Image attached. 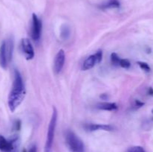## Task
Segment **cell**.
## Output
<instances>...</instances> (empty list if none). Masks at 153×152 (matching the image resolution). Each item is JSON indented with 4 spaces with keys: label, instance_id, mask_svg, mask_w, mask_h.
Returning a JSON list of instances; mask_svg holds the SVG:
<instances>
[{
    "label": "cell",
    "instance_id": "obj_12",
    "mask_svg": "<svg viewBox=\"0 0 153 152\" xmlns=\"http://www.w3.org/2000/svg\"><path fill=\"white\" fill-rule=\"evenodd\" d=\"M97 108L100 110H107V111H114L117 110L118 106L116 103L112 102H102L97 104Z\"/></svg>",
    "mask_w": 153,
    "mask_h": 152
},
{
    "label": "cell",
    "instance_id": "obj_16",
    "mask_svg": "<svg viewBox=\"0 0 153 152\" xmlns=\"http://www.w3.org/2000/svg\"><path fill=\"white\" fill-rule=\"evenodd\" d=\"M120 60L121 59L120 58V57L116 53H112L111 55V61L112 64H114V65H120Z\"/></svg>",
    "mask_w": 153,
    "mask_h": 152
},
{
    "label": "cell",
    "instance_id": "obj_24",
    "mask_svg": "<svg viewBox=\"0 0 153 152\" xmlns=\"http://www.w3.org/2000/svg\"><path fill=\"white\" fill-rule=\"evenodd\" d=\"M152 113H153V110H152Z\"/></svg>",
    "mask_w": 153,
    "mask_h": 152
},
{
    "label": "cell",
    "instance_id": "obj_17",
    "mask_svg": "<svg viewBox=\"0 0 153 152\" xmlns=\"http://www.w3.org/2000/svg\"><path fill=\"white\" fill-rule=\"evenodd\" d=\"M127 152H146L144 148L141 146H133L129 148L127 151Z\"/></svg>",
    "mask_w": 153,
    "mask_h": 152
},
{
    "label": "cell",
    "instance_id": "obj_21",
    "mask_svg": "<svg viewBox=\"0 0 153 152\" xmlns=\"http://www.w3.org/2000/svg\"><path fill=\"white\" fill-rule=\"evenodd\" d=\"M28 152H37V147H36V145L31 146Z\"/></svg>",
    "mask_w": 153,
    "mask_h": 152
},
{
    "label": "cell",
    "instance_id": "obj_1",
    "mask_svg": "<svg viewBox=\"0 0 153 152\" xmlns=\"http://www.w3.org/2000/svg\"><path fill=\"white\" fill-rule=\"evenodd\" d=\"M25 97V89L23 80L19 72L17 69H15L14 78H13L11 90L7 98V104L10 111L14 112L23 101Z\"/></svg>",
    "mask_w": 153,
    "mask_h": 152
},
{
    "label": "cell",
    "instance_id": "obj_22",
    "mask_svg": "<svg viewBox=\"0 0 153 152\" xmlns=\"http://www.w3.org/2000/svg\"><path fill=\"white\" fill-rule=\"evenodd\" d=\"M148 94H149V95H153V88H152V87H149V88Z\"/></svg>",
    "mask_w": 153,
    "mask_h": 152
},
{
    "label": "cell",
    "instance_id": "obj_5",
    "mask_svg": "<svg viewBox=\"0 0 153 152\" xmlns=\"http://www.w3.org/2000/svg\"><path fill=\"white\" fill-rule=\"evenodd\" d=\"M102 60V52L101 50H99L94 55L88 57L82 64V70L86 71L92 69L97 64L100 63Z\"/></svg>",
    "mask_w": 153,
    "mask_h": 152
},
{
    "label": "cell",
    "instance_id": "obj_6",
    "mask_svg": "<svg viewBox=\"0 0 153 152\" xmlns=\"http://www.w3.org/2000/svg\"><path fill=\"white\" fill-rule=\"evenodd\" d=\"M42 32V22L38 16L33 13L32 22H31V37L34 41H38L40 38Z\"/></svg>",
    "mask_w": 153,
    "mask_h": 152
},
{
    "label": "cell",
    "instance_id": "obj_18",
    "mask_svg": "<svg viewBox=\"0 0 153 152\" xmlns=\"http://www.w3.org/2000/svg\"><path fill=\"white\" fill-rule=\"evenodd\" d=\"M120 66L121 67H123V68L128 69L131 66V63L127 59H121L120 61Z\"/></svg>",
    "mask_w": 153,
    "mask_h": 152
},
{
    "label": "cell",
    "instance_id": "obj_20",
    "mask_svg": "<svg viewBox=\"0 0 153 152\" xmlns=\"http://www.w3.org/2000/svg\"><path fill=\"white\" fill-rule=\"evenodd\" d=\"M15 129L16 130H19V128H20V122H19V120L16 121V123H15Z\"/></svg>",
    "mask_w": 153,
    "mask_h": 152
},
{
    "label": "cell",
    "instance_id": "obj_2",
    "mask_svg": "<svg viewBox=\"0 0 153 152\" xmlns=\"http://www.w3.org/2000/svg\"><path fill=\"white\" fill-rule=\"evenodd\" d=\"M57 118H58V113H57L55 107H54L50 122H49V128H48L47 137H46V144H45L44 152H52V143H53L55 128H56Z\"/></svg>",
    "mask_w": 153,
    "mask_h": 152
},
{
    "label": "cell",
    "instance_id": "obj_11",
    "mask_svg": "<svg viewBox=\"0 0 153 152\" xmlns=\"http://www.w3.org/2000/svg\"><path fill=\"white\" fill-rule=\"evenodd\" d=\"M120 6V3L119 0H107V1H104L102 3L99 7L102 10H106V9H111V8H118Z\"/></svg>",
    "mask_w": 153,
    "mask_h": 152
},
{
    "label": "cell",
    "instance_id": "obj_10",
    "mask_svg": "<svg viewBox=\"0 0 153 152\" xmlns=\"http://www.w3.org/2000/svg\"><path fill=\"white\" fill-rule=\"evenodd\" d=\"M8 63L6 52V42L4 40L0 46V66L2 69H6Z\"/></svg>",
    "mask_w": 153,
    "mask_h": 152
},
{
    "label": "cell",
    "instance_id": "obj_14",
    "mask_svg": "<svg viewBox=\"0 0 153 152\" xmlns=\"http://www.w3.org/2000/svg\"><path fill=\"white\" fill-rule=\"evenodd\" d=\"M70 35V27L67 25H64L61 28V37L63 40H67Z\"/></svg>",
    "mask_w": 153,
    "mask_h": 152
},
{
    "label": "cell",
    "instance_id": "obj_9",
    "mask_svg": "<svg viewBox=\"0 0 153 152\" xmlns=\"http://www.w3.org/2000/svg\"><path fill=\"white\" fill-rule=\"evenodd\" d=\"M85 129L88 131H95L99 130H102L106 131H113L114 128L109 125H100V124H86L84 126Z\"/></svg>",
    "mask_w": 153,
    "mask_h": 152
},
{
    "label": "cell",
    "instance_id": "obj_13",
    "mask_svg": "<svg viewBox=\"0 0 153 152\" xmlns=\"http://www.w3.org/2000/svg\"><path fill=\"white\" fill-rule=\"evenodd\" d=\"M6 42V52L7 55V60L8 62H10L12 59V55H13V38H9L7 40H5Z\"/></svg>",
    "mask_w": 153,
    "mask_h": 152
},
{
    "label": "cell",
    "instance_id": "obj_23",
    "mask_svg": "<svg viewBox=\"0 0 153 152\" xmlns=\"http://www.w3.org/2000/svg\"><path fill=\"white\" fill-rule=\"evenodd\" d=\"M100 97H101V98H102V99H104V100H105L106 98H107V95H105V94H103V95H101V96H100Z\"/></svg>",
    "mask_w": 153,
    "mask_h": 152
},
{
    "label": "cell",
    "instance_id": "obj_8",
    "mask_svg": "<svg viewBox=\"0 0 153 152\" xmlns=\"http://www.w3.org/2000/svg\"><path fill=\"white\" fill-rule=\"evenodd\" d=\"M65 62V52L63 49H60L57 55H55L54 61V70L55 73H59L64 67Z\"/></svg>",
    "mask_w": 153,
    "mask_h": 152
},
{
    "label": "cell",
    "instance_id": "obj_19",
    "mask_svg": "<svg viewBox=\"0 0 153 152\" xmlns=\"http://www.w3.org/2000/svg\"><path fill=\"white\" fill-rule=\"evenodd\" d=\"M143 105H144V103L141 102V101H140L139 100H135L134 104V107L135 109H138Z\"/></svg>",
    "mask_w": 153,
    "mask_h": 152
},
{
    "label": "cell",
    "instance_id": "obj_15",
    "mask_svg": "<svg viewBox=\"0 0 153 152\" xmlns=\"http://www.w3.org/2000/svg\"><path fill=\"white\" fill-rule=\"evenodd\" d=\"M137 64H138L139 66L140 67V69H143L144 72H150L151 68L148 63L143 62V61H138V62H137Z\"/></svg>",
    "mask_w": 153,
    "mask_h": 152
},
{
    "label": "cell",
    "instance_id": "obj_7",
    "mask_svg": "<svg viewBox=\"0 0 153 152\" xmlns=\"http://www.w3.org/2000/svg\"><path fill=\"white\" fill-rule=\"evenodd\" d=\"M21 49L26 60H31L34 57V51L31 41L28 38L22 39L21 41Z\"/></svg>",
    "mask_w": 153,
    "mask_h": 152
},
{
    "label": "cell",
    "instance_id": "obj_3",
    "mask_svg": "<svg viewBox=\"0 0 153 152\" xmlns=\"http://www.w3.org/2000/svg\"><path fill=\"white\" fill-rule=\"evenodd\" d=\"M66 143L71 152H84L85 145L82 140L73 131H67L65 134Z\"/></svg>",
    "mask_w": 153,
    "mask_h": 152
},
{
    "label": "cell",
    "instance_id": "obj_4",
    "mask_svg": "<svg viewBox=\"0 0 153 152\" xmlns=\"http://www.w3.org/2000/svg\"><path fill=\"white\" fill-rule=\"evenodd\" d=\"M19 147V139L14 137L7 140L3 136L0 135V151L2 152H18Z\"/></svg>",
    "mask_w": 153,
    "mask_h": 152
}]
</instances>
